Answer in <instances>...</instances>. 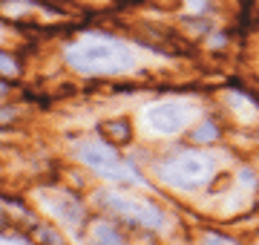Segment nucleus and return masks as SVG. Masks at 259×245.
I'll return each instance as SVG.
<instances>
[{
    "instance_id": "obj_3",
    "label": "nucleus",
    "mask_w": 259,
    "mask_h": 245,
    "mask_svg": "<svg viewBox=\"0 0 259 245\" xmlns=\"http://www.w3.org/2000/svg\"><path fill=\"white\" fill-rule=\"evenodd\" d=\"M78 159L87 165L90 170H95L98 176L112 182H139L136 170L130 168L127 161L121 159L118 153L112 150L107 142H83L78 147Z\"/></svg>"
},
{
    "instance_id": "obj_5",
    "label": "nucleus",
    "mask_w": 259,
    "mask_h": 245,
    "mask_svg": "<svg viewBox=\"0 0 259 245\" xmlns=\"http://www.w3.org/2000/svg\"><path fill=\"white\" fill-rule=\"evenodd\" d=\"M147 127L158 136H173V133L185 130L190 115H193V107L185 101H158L153 107H147Z\"/></svg>"
},
{
    "instance_id": "obj_4",
    "label": "nucleus",
    "mask_w": 259,
    "mask_h": 245,
    "mask_svg": "<svg viewBox=\"0 0 259 245\" xmlns=\"http://www.w3.org/2000/svg\"><path fill=\"white\" fill-rule=\"evenodd\" d=\"M101 205L110 208L112 214L136 222V225L153 228V231L164 228V214L156 205H150V202H141V199H133V196H121V193H101Z\"/></svg>"
},
{
    "instance_id": "obj_7",
    "label": "nucleus",
    "mask_w": 259,
    "mask_h": 245,
    "mask_svg": "<svg viewBox=\"0 0 259 245\" xmlns=\"http://www.w3.org/2000/svg\"><path fill=\"white\" fill-rule=\"evenodd\" d=\"M93 242L95 245H127L124 236H121L112 225H107V222H98V225L93 228Z\"/></svg>"
},
{
    "instance_id": "obj_10",
    "label": "nucleus",
    "mask_w": 259,
    "mask_h": 245,
    "mask_svg": "<svg viewBox=\"0 0 259 245\" xmlns=\"http://www.w3.org/2000/svg\"><path fill=\"white\" fill-rule=\"evenodd\" d=\"M0 72H3V75H18V61H15V58L12 55H6V52H0Z\"/></svg>"
},
{
    "instance_id": "obj_12",
    "label": "nucleus",
    "mask_w": 259,
    "mask_h": 245,
    "mask_svg": "<svg viewBox=\"0 0 259 245\" xmlns=\"http://www.w3.org/2000/svg\"><path fill=\"white\" fill-rule=\"evenodd\" d=\"M202 245H233L231 239H222V236H207Z\"/></svg>"
},
{
    "instance_id": "obj_1",
    "label": "nucleus",
    "mask_w": 259,
    "mask_h": 245,
    "mask_svg": "<svg viewBox=\"0 0 259 245\" xmlns=\"http://www.w3.org/2000/svg\"><path fill=\"white\" fill-rule=\"evenodd\" d=\"M66 64L81 75H121L136 66V55L115 40H81L66 49Z\"/></svg>"
},
{
    "instance_id": "obj_6",
    "label": "nucleus",
    "mask_w": 259,
    "mask_h": 245,
    "mask_svg": "<svg viewBox=\"0 0 259 245\" xmlns=\"http://www.w3.org/2000/svg\"><path fill=\"white\" fill-rule=\"evenodd\" d=\"M49 208H52L49 214H55V217L61 219V222H66V225H78V222L83 219L81 205H78L72 196H66V193H58V199Z\"/></svg>"
},
{
    "instance_id": "obj_11",
    "label": "nucleus",
    "mask_w": 259,
    "mask_h": 245,
    "mask_svg": "<svg viewBox=\"0 0 259 245\" xmlns=\"http://www.w3.org/2000/svg\"><path fill=\"white\" fill-rule=\"evenodd\" d=\"M0 245H29V242H23L20 236H3L0 234Z\"/></svg>"
},
{
    "instance_id": "obj_9",
    "label": "nucleus",
    "mask_w": 259,
    "mask_h": 245,
    "mask_svg": "<svg viewBox=\"0 0 259 245\" xmlns=\"http://www.w3.org/2000/svg\"><path fill=\"white\" fill-rule=\"evenodd\" d=\"M104 136H107V142H127L130 124L127 121H107L104 124Z\"/></svg>"
},
{
    "instance_id": "obj_8",
    "label": "nucleus",
    "mask_w": 259,
    "mask_h": 245,
    "mask_svg": "<svg viewBox=\"0 0 259 245\" xmlns=\"http://www.w3.org/2000/svg\"><path fill=\"white\" fill-rule=\"evenodd\" d=\"M216 136H219V127L213 121H202V124L193 127V142L196 144H210V142H216Z\"/></svg>"
},
{
    "instance_id": "obj_2",
    "label": "nucleus",
    "mask_w": 259,
    "mask_h": 245,
    "mask_svg": "<svg viewBox=\"0 0 259 245\" xmlns=\"http://www.w3.org/2000/svg\"><path fill=\"white\" fill-rule=\"evenodd\" d=\"M210 173H213V159L204 156V153H182L173 161L158 168V176L179 190L199 188V185L210 179Z\"/></svg>"
}]
</instances>
